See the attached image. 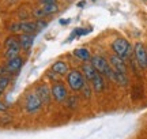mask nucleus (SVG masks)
<instances>
[{
	"label": "nucleus",
	"instance_id": "obj_22",
	"mask_svg": "<svg viewBox=\"0 0 147 139\" xmlns=\"http://www.w3.org/2000/svg\"><path fill=\"white\" fill-rule=\"evenodd\" d=\"M32 15L34 16V18H36V21H38V19H45V18H47V14L44 12V10H42V7H41V5L33 10Z\"/></svg>",
	"mask_w": 147,
	"mask_h": 139
},
{
	"label": "nucleus",
	"instance_id": "obj_23",
	"mask_svg": "<svg viewBox=\"0 0 147 139\" xmlns=\"http://www.w3.org/2000/svg\"><path fill=\"white\" fill-rule=\"evenodd\" d=\"M91 32V29H83V27H79V29H75L74 30V33L71 34V38H75V36H78V37H80V36H84V34H87V33Z\"/></svg>",
	"mask_w": 147,
	"mask_h": 139
},
{
	"label": "nucleus",
	"instance_id": "obj_2",
	"mask_svg": "<svg viewBox=\"0 0 147 139\" xmlns=\"http://www.w3.org/2000/svg\"><path fill=\"white\" fill-rule=\"evenodd\" d=\"M90 63L91 65L94 67L98 72H100L102 76H105L108 80H113V75H115V71L112 70L110 67L109 61L106 59L105 56H101V55H94V56H91V59H90Z\"/></svg>",
	"mask_w": 147,
	"mask_h": 139
},
{
	"label": "nucleus",
	"instance_id": "obj_16",
	"mask_svg": "<svg viewBox=\"0 0 147 139\" xmlns=\"http://www.w3.org/2000/svg\"><path fill=\"white\" fill-rule=\"evenodd\" d=\"M14 47H21L19 44V38L15 34H11L4 40V48H14Z\"/></svg>",
	"mask_w": 147,
	"mask_h": 139
},
{
	"label": "nucleus",
	"instance_id": "obj_6",
	"mask_svg": "<svg viewBox=\"0 0 147 139\" xmlns=\"http://www.w3.org/2000/svg\"><path fill=\"white\" fill-rule=\"evenodd\" d=\"M134 60L142 70H147V49L144 44L136 43L134 45Z\"/></svg>",
	"mask_w": 147,
	"mask_h": 139
},
{
	"label": "nucleus",
	"instance_id": "obj_30",
	"mask_svg": "<svg viewBox=\"0 0 147 139\" xmlns=\"http://www.w3.org/2000/svg\"><path fill=\"white\" fill-rule=\"evenodd\" d=\"M84 4H86V1H84V0H82V1H79V3H78V7H80V8H82V7H84Z\"/></svg>",
	"mask_w": 147,
	"mask_h": 139
},
{
	"label": "nucleus",
	"instance_id": "obj_28",
	"mask_svg": "<svg viewBox=\"0 0 147 139\" xmlns=\"http://www.w3.org/2000/svg\"><path fill=\"white\" fill-rule=\"evenodd\" d=\"M4 75H10V74H8V71L5 68V65H1L0 67V76H4Z\"/></svg>",
	"mask_w": 147,
	"mask_h": 139
},
{
	"label": "nucleus",
	"instance_id": "obj_26",
	"mask_svg": "<svg viewBox=\"0 0 147 139\" xmlns=\"http://www.w3.org/2000/svg\"><path fill=\"white\" fill-rule=\"evenodd\" d=\"M7 111H8V104L0 100V113H4Z\"/></svg>",
	"mask_w": 147,
	"mask_h": 139
},
{
	"label": "nucleus",
	"instance_id": "obj_13",
	"mask_svg": "<svg viewBox=\"0 0 147 139\" xmlns=\"http://www.w3.org/2000/svg\"><path fill=\"white\" fill-rule=\"evenodd\" d=\"M72 55L79 60V61H82V63H89L90 59H91V52H90L87 48H84V47L74 49Z\"/></svg>",
	"mask_w": 147,
	"mask_h": 139
},
{
	"label": "nucleus",
	"instance_id": "obj_31",
	"mask_svg": "<svg viewBox=\"0 0 147 139\" xmlns=\"http://www.w3.org/2000/svg\"><path fill=\"white\" fill-rule=\"evenodd\" d=\"M3 94H4V90H3V89H0V97L3 96Z\"/></svg>",
	"mask_w": 147,
	"mask_h": 139
},
{
	"label": "nucleus",
	"instance_id": "obj_29",
	"mask_svg": "<svg viewBox=\"0 0 147 139\" xmlns=\"http://www.w3.org/2000/svg\"><path fill=\"white\" fill-rule=\"evenodd\" d=\"M69 19H60V25H68Z\"/></svg>",
	"mask_w": 147,
	"mask_h": 139
},
{
	"label": "nucleus",
	"instance_id": "obj_32",
	"mask_svg": "<svg viewBox=\"0 0 147 139\" xmlns=\"http://www.w3.org/2000/svg\"><path fill=\"white\" fill-rule=\"evenodd\" d=\"M93 1H97V0H93Z\"/></svg>",
	"mask_w": 147,
	"mask_h": 139
},
{
	"label": "nucleus",
	"instance_id": "obj_10",
	"mask_svg": "<svg viewBox=\"0 0 147 139\" xmlns=\"http://www.w3.org/2000/svg\"><path fill=\"white\" fill-rule=\"evenodd\" d=\"M51 71H53L56 75H59L60 78L61 76H65V75L68 74V71L71 68H69L68 63L65 61V60H56L55 63H53L52 65H51Z\"/></svg>",
	"mask_w": 147,
	"mask_h": 139
},
{
	"label": "nucleus",
	"instance_id": "obj_8",
	"mask_svg": "<svg viewBox=\"0 0 147 139\" xmlns=\"http://www.w3.org/2000/svg\"><path fill=\"white\" fill-rule=\"evenodd\" d=\"M23 64H25V57H22L21 55H19V56H16V57H12V59L7 60L5 68L8 71V74L12 76V75L19 74V71L22 70Z\"/></svg>",
	"mask_w": 147,
	"mask_h": 139
},
{
	"label": "nucleus",
	"instance_id": "obj_5",
	"mask_svg": "<svg viewBox=\"0 0 147 139\" xmlns=\"http://www.w3.org/2000/svg\"><path fill=\"white\" fill-rule=\"evenodd\" d=\"M51 93H52V98L57 104H63L65 101V98L68 97V89L61 80L53 82L51 86Z\"/></svg>",
	"mask_w": 147,
	"mask_h": 139
},
{
	"label": "nucleus",
	"instance_id": "obj_20",
	"mask_svg": "<svg viewBox=\"0 0 147 139\" xmlns=\"http://www.w3.org/2000/svg\"><path fill=\"white\" fill-rule=\"evenodd\" d=\"M78 97L76 96H68L67 98H65V101L63 102L65 107L68 108V109H75V108L78 107Z\"/></svg>",
	"mask_w": 147,
	"mask_h": 139
},
{
	"label": "nucleus",
	"instance_id": "obj_17",
	"mask_svg": "<svg viewBox=\"0 0 147 139\" xmlns=\"http://www.w3.org/2000/svg\"><path fill=\"white\" fill-rule=\"evenodd\" d=\"M44 12L47 14V16H52L55 14H57L60 7H59V3H53V4H47V5H41Z\"/></svg>",
	"mask_w": 147,
	"mask_h": 139
},
{
	"label": "nucleus",
	"instance_id": "obj_24",
	"mask_svg": "<svg viewBox=\"0 0 147 139\" xmlns=\"http://www.w3.org/2000/svg\"><path fill=\"white\" fill-rule=\"evenodd\" d=\"M45 76H47V79H49L52 83H53V82H57V80H60V76H59V75H56L53 71H51V70H48V71H47Z\"/></svg>",
	"mask_w": 147,
	"mask_h": 139
},
{
	"label": "nucleus",
	"instance_id": "obj_3",
	"mask_svg": "<svg viewBox=\"0 0 147 139\" xmlns=\"http://www.w3.org/2000/svg\"><path fill=\"white\" fill-rule=\"evenodd\" d=\"M87 80L83 76L82 71L78 68H72L68 71V74L65 75V83L68 86L69 90L72 91H80V89L83 87V85Z\"/></svg>",
	"mask_w": 147,
	"mask_h": 139
},
{
	"label": "nucleus",
	"instance_id": "obj_15",
	"mask_svg": "<svg viewBox=\"0 0 147 139\" xmlns=\"http://www.w3.org/2000/svg\"><path fill=\"white\" fill-rule=\"evenodd\" d=\"M113 83L119 85L120 87H128L129 86V78H128V74H121V72H116L113 75Z\"/></svg>",
	"mask_w": 147,
	"mask_h": 139
},
{
	"label": "nucleus",
	"instance_id": "obj_21",
	"mask_svg": "<svg viewBox=\"0 0 147 139\" xmlns=\"http://www.w3.org/2000/svg\"><path fill=\"white\" fill-rule=\"evenodd\" d=\"M12 82V76L11 75H4V76H0V89L5 90Z\"/></svg>",
	"mask_w": 147,
	"mask_h": 139
},
{
	"label": "nucleus",
	"instance_id": "obj_7",
	"mask_svg": "<svg viewBox=\"0 0 147 139\" xmlns=\"http://www.w3.org/2000/svg\"><path fill=\"white\" fill-rule=\"evenodd\" d=\"M36 94L38 96V98L42 101L44 105H51V102H52V93H51V86L45 83V82H41V83H38L36 86Z\"/></svg>",
	"mask_w": 147,
	"mask_h": 139
},
{
	"label": "nucleus",
	"instance_id": "obj_27",
	"mask_svg": "<svg viewBox=\"0 0 147 139\" xmlns=\"http://www.w3.org/2000/svg\"><path fill=\"white\" fill-rule=\"evenodd\" d=\"M40 5H47V4H53V3H57V0H38Z\"/></svg>",
	"mask_w": 147,
	"mask_h": 139
},
{
	"label": "nucleus",
	"instance_id": "obj_14",
	"mask_svg": "<svg viewBox=\"0 0 147 139\" xmlns=\"http://www.w3.org/2000/svg\"><path fill=\"white\" fill-rule=\"evenodd\" d=\"M19 29H21V34H36L37 29H36V22L33 21H21L19 22Z\"/></svg>",
	"mask_w": 147,
	"mask_h": 139
},
{
	"label": "nucleus",
	"instance_id": "obj_9",
	"mask_svg": "<svg viewBox=\"0 0 147 139\" xmlns=\"http://www.w3.org/2000/svg\"><path fill=\"white\" fill-rule=\"evenodd\" d=\"M108 61H109V64L113 71L121 72V74H128V68H127L125 61L123 59H120L119 56H116V55L112 53L109 57H108Z\"/></svg>",
	"mask_w": 147,
	"mask_h": 139
},
{
	"label": "nucleus",
	"instance_id": "obj_12",
	"mask_svg": "<svg viewBox=\"0 0 147 139\" xmlns=\"http://www.w3.org/2000/svg\"><path fill=\"white\" fill-rule=\"evenodd\" d=\"M19 38V44H21V49L22 51H26L29 52L32 49L33 44H34V40H36V34H19L18 36Z\"/></svg>",
	"mask_w": 147,
	"mask_h": 139
},
{
	"label": "nucleus",
	"instance_id": "obj_18",
	"mask_svg": "<svg viewBox=\"0 0 147 139\" xmlns=\"http://www.w3.org/2000/svg\"><path fill=\"white\" fill-rule=\"evenodd\" d=\"M21 47H14V48H7L4 51V57L7 60L12 59V57H16V56H19L21 55Z\"/></svg>",
	"mask_w": 147,
	"mask_h": 139
},
{
	"label": "nucleus",
	"instance_id": "obj_4",
	"mask_svg": "<svg viewBox=\"0 0 147 139\" xmlns=\"http://www.w3.org/2000/svg\"><path fill=\"white\" fill-rule=\"evenodd\" d=\"M44 104L38 98V96L36 94V91L33 90L30 93H27L25 97V102H23V109L27 115H36L42 109Z\"/></svg>",
	"mask_w": 147,
	"mask_h": 139
},
{
	"label": "nucleus",
	"instance_id": "obj_19",
	"mask_svg": "<svg viewBox=\"0 0 147 139\" xmlns=\"http://www.w3.org/2000/svg\"><path fill=\"white\" fill-rule=\"evenodd\" d=\"M80 94H82V97H83L84 100H90V98L93 97L94 91H93V89H91V86H90L89 82H86L83 85V87L80 89Z\"/></svg>",
	"mask_w": 147,
	"mask_h": 139
},
{
	"label": "nucleus",
	"instance_id": "obj_11",
	"mask_svg": "<svg viewBox=\"0 0 147 139\" xmlns=\"http://www.w3.org/2000/svg\"><path fill=\"white\" fill-rule=\"evenodd\" d=\"M106 78L105 76H102V75L98 72V74L95 75V78L91 82H90V86H91V89L94 93L97 94H101V93H104L106 89Z\"/></svg>",
	"mask_w": 147,
	"mask_h": 139
},
{
	"label": "nucleus",
	"instance_id": "obj_1",
	"mask_svg": "<svg viewBox=\"0 0 147 139\" xmlns=\"http://www.w3.org/2000/svg\"><path fill=\"white\" fill-rule=\"evenodd\" d=\"M110 49L113 55L119 56L120 59L125 60L132 59V53H134V47L131 45V43L124 37H117L115 38L112 44H110Z\"/></svg>",
	"mask_w": 147,
	"mask_h": 139
},
{
	"label": "nucleus",
	"instance_id": "obj_25",
	"mask_svg": "<svg viewBox=\"0 0 147 139\" xmlns=\"http://www.w3.org/2000/svg\"><path fill=\"white\" fill-rule=\"evenodd\" d=\"M48 26V22L45 21V19H38V21H36V29H37V33L41 32V30H44L45 27Z\"/></svg>",
	"mask_w": 147,
	"mask_h": 139
}]
</instances>
